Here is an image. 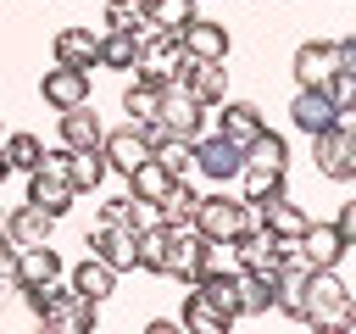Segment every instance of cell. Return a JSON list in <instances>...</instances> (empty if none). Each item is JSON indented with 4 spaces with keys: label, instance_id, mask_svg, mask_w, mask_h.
Wrapping results in <instances>:
<instances>
[{
    "label": "cell",
    "instance_id": "cell-8",
    "mask_svg": "<svg viewBox=\"0 0 356 334\" xmlns=\"http://www.w3.org/2000/svg\"><path fill=\"white\" fill-rule=\"evenodd\" d=\"M39 95H44V106L50 111H67V106H83L89 100V72L83 67H44V78H39Z\"/></svg>",
    "mask_w": 356,
    "mask_h": 334
},
{
    "label": "cell",
    "instance_id": "cell-20",
    "mask_svg": "<svg viewBox=\"0 0 356 334\" xmlns=\"http://www.w3.org/2000/svg\"><path fill=\"white\" fill-rule=\"evenodd\" d=\"M56 134H61L67 150H89V145H100L106 128H100V111H89V100H83V106H67L61 111V128Z\"/></svg>",
    "mask_w": 356,
    "mask_h": 334
},
{
    "label": "cell",
    "instance_id": "cell-1",
    "mask_svg": "<svg viewBox=\"0 0 356 334\" xmlns=\"http://www.w3.org/2000/svg\"><path fill=\"white\" fill-rule=\"evenodd\" d=\"M189 223H195L200 239H234V234L256 228V206L250 200H228V195H200Z\"/></svg>",
    "mask_w": 356,
    "mask_h": 334
},
{
    "label": "cell",
    "instance_id": "cell-16",
    "mask_svg": "<svg viewBox=\"0 0 356 334\" xmlns=\"http://www.w3.org/2000/svg\"><path fill=\"white\" fill-rule=\"evenodd\" d=\"M228 323H234V312H222L200 284H189V295H184V328L189 334H228Z\"/></svg>",
    "mask_w": 356,
    "mask_h": 334
},
{
    "label": "cell",
    "instance_id": "cell-28",
    "mask_svg": "<svg viewBox=\"0 0 356 334\" xmlns=\"http://www.w3.org/2000/svg\"><path fill=\"white\" fill-rule=\"evenodd\" d=\"M0 150H6L11 173H33V167H39V156H44V139H39V134H28V128H17V134H6V139H0Z\"/></svg>",
    "mask_w": 356,
    "mask_h": 334
},
{
    "label": "cell",
    "instance_id": "cell-7",
    "mask_svg": "<svg viewBox=\"0 0 356 334\" xmlns=\"http://www.w3.org/2000/svg\"><path fill=\"white\" fill-rule=\"evenodd\" d=\"M195 167H200L211 184H228V178H239L245 150H239L234 139H222V134H200V139H195Z\"/></svg>",
    "mask_w": 356,
    "mask_h": 334
},
{
    "label": "cell",
    "instance_id": "cell-6",
    "mask_svg": "<svg viewBox=\"0 0 356 334\" xmlns=\"http://www.w3.org/2000/svg\"><path fill=\"white\" fill-rule=\"evenodd\" d=\"M178 50L189 56V61H228V50H234V33L222 28V22H206L200 11L184 22V33H178Z\"/></svg>",
    "mask_w": 356,
    "mask_h": 334
},
{
    "label": "cell",
    "instance_id": "cell-23",
    "mask_svg": "<svg viewBox=\"0 0 356 334\" xmlns=\"http://www.w3.org/2000/svg\"><path fill=\"white\" fill-rule=\"evenodd\" d=\"M167 189H172V173H167L156 156H145V161L128 173V195H134V200H145V206H156Z\"/></svg>",
    "mask_w": 356,
    "mask_h": 334
},
{
    "label": "cell",
    "instance_id": "cell-12",
    "mask_svg": "<svg viewBox=\"0 0 356 334\" xmlns=\"http://www.w3.org/2000/svg\"><path fill=\"white\" fill-rule=\"evenodd\" d=\"M100 156H106V167H111V173H122V178H128L150 150H145V139L134 134V122H122V128H106V134H100Z\"/></svg>",
    "mask_w": 356,
    "mask_h": 334
},
{
    "label": "cell",
    "instance_id": "cell-9",
    "mask_svg": "<svg viewBox=\"0 0 356 334\" xmlns=\"http://www.w3.org/2000/svg\"><path fill=\"white\" fill-rule=\"evenodd\" d=\"M295 256L306 267H339L345 262V234L334 223H306V234L295 239Z\"/></svg>",
    "mask_w": 356,
    "mask_h": 334
},
{
    "label": "cell",
    "instance_id": "cell-31",
    "mask_svg": "<svg viewBox=\"0 0 356 334\" xmlns=\"http://www.w3.org/2000/svg\"><path fill=\"white\" fill-rule=\"evenodd\" d=\"M156 100H161V84H150V78H139V72H134V84L122 89V111H128V122H134V117H150V111H156Z\"/></svg>",
    "mask_w": 356,
    "mask_h": 334
},
{
    "label": "cell",
    "instance_id": "cell-27",
    "mask_svg": "<svg viewBox=\"0 0 356 334\" xmlns=\"http://www.w3.org/2000/svg\"><path fill=\"white\" fill-rule=\"evenodd\" d=\"M195 11H200L195 0H145V28H161V33H184V22H189Z\"/></svg>",
    "mask_w": 356,
    "mask_h": 334
},
{
    "label": "cell",
    "instance_id": "cell-17",
    "mask_svg": "<svg viewBox=\"0 0 356 334\" xmlns=\"http://www.w3.org/2000/svg\"><path fill=\"white\" fill-rule=\"evenodd\" d=\"M50 228H56V217H50L44 206H33V200H22V206L6 217V239H11L17 250H22V245H44Z\"/></svg>",
    "mask_w": 356,
    "mask_h": 334
},
{
    "label": "cell",
    "instance_id": "cell-22",
    "mask_svg": "<svg viewBox=\"0 0 356 334\" xmlns=\"http://www.w3.org/2000/svg\"><path fill=\"white\" fill-rule=\"evenodd\" d=\"M72 289H78L83 301H95V306H100V301H106V295L117 289V267H106V262H100V256L89 250V256H83V262L72 267Z\"/></svg>",
    "mask_w": 356,
    "mask_h": 334
},
{
    "label": "cell",
    "instance_id": "cell-19",
    "mask_svg": "<svg viewBox=\"0 0 356 334\" xmlns=\"http://www.w3.org/2000/svg\"><path fill=\"white\" fill-rule=\"evenodd\" d=\"M95 67L134 72V67H139V28H106V33H100V61H95Z\"/></svg>",
    "mask_w": 356,
    "mask_h": 334
},
{
    "label": "cell",
    "instance_id": "cell-30",
    "mask_svg": "<svg viewBox=\"0 0 356 334\" xmlns=\"http://www.w3.org/2000/svg\"><path fill=\"white\" fill-rule=\"evenodd\" d=\"M100 223H111V228H145L150 223V206L145 200H134V195H117V200H100Z\"/></svg>",
    "mask_w": 356,
    "mask_h": 334
},
{
    "label": "cell",
    "instance_id": "cell-3",
    "mask_svg": "<svg viewBox=\"0 0 356 334\" xmlns=\"http://www.w3.org/2000/svg\"><path fill=\"white\" fill-rule=\"evenodd\" d=\"M312 161H317V173H323V178L350 184V178H356V128L328 122L323 134H312Z\"/></svg>",
    "mask_w": 356,
    "mask_h": 334
},
{
    "label": "cell",
    "instance_id": "cell-39",
    "mask_svg": "<svg viewBox=\"0 0 356 334\" xmlns=\"http://www.w3.org/2000/svg\"><path fill=\"white\" fill-rule=\"evenodd\" d=\"M0 139H6V134H0Z\"/></svg>",
    "mask_w": 356,
    "mask_h": 334
},
{
    "label": "cell",
    "instance_id": "cell-37",
    "mask_svg": "<svg viewBox=\"0 0 356 334\" xmlns=\"http://www.w3.org/2000/svg\"><path fill=\"white\" fill-rule=\"evenodd\" d=\"M6 178H11V161H6V150H0V184H6Z\"/></svg>",
    "mask_w": 356,
    "mask_h": 334
},
{
    "label": "cell",
    "instance_id": "cell-34",
    "mask_svg": "<svg viewBox=\"0 0 356 334\" xmlns=\"http://www.w3.org/2000/svg\"><path fill=\"white\" fill-rule=\"evenodd\" d=\"M106 28H145V0H106Z\"/></svg>",
    "mask_w": 356,
    "mask_h": 334
},
{
    "label": "cell",
    "instance_id": "cell-29",
    "mask_svg": "<svg viewBox=\"0 0 356 334\" xmlns=\"http://www.w3.org/2000/svg\"><path fill=\"white\" fill-rule=\"evenodd\" d=\"M245 161H256V167H278V173H289V145H284V134H273V128H261L250 145H245Z\"/></svg>",
    "mask_w": 356,
    "mask_h": 334
},
{
    "label": "cell",
    "instance_id": "cell-2",
    "mask_svg": "<svg viewBox=\"0 0 356 334\" xmlns=\"http://www.w3.org/2000/svg\"><path fill=\"white\" fill-rule=\"evenodd\" d=\"M39 323L44 328H67V334H95V323H100V306L95 301H83L72 284H50V295H44V306H39Z\"/></svg>",
    "mask_w": 356,
    "mask_h": 334
},
{
    "label": "cell",
    "instance_id": "cell-15",
    "mask_svg": "<svg viewBox=\"0 0 356 334\" xmlns=\"http://www.w3.org/2000/svg\"><path fill=\"white\" fill-rule=\"evenodd\" d=\"M217 106H222V117H217V134H222V139H234L239 150H245V145H250V139L267 128L261 106H250V100H217Z\"/></svg>",
    "mask_w": 356,
    "mask_h": 334
},
{
    "label": "cell",
    "instance_id": "cell-32",
    "mask_svg": "<svg viewBox=\"0 0 356 334\" xmlns=\"http://www.w3.org/2000/svg\"><path fill=\"white\" fill-rule=\"evenodd\" d=\"M150 156H156V161H161L172 178H184V173L195 167V139H178V134H172V139H167V145H156Z\"/></svg>",
    "mask_w": 356,
    "mask_h": 334
},
{
    "label": "cell",
    "instance_id": "cell-35",
    "mask_svg": "<svg viewBox=\"0 0 356 334\" xmlns=\"http://www.w3.org/2000/svg\"><path fill=\"white\" fill-rule=\"evenodd\" d=\"M334 67H350V72H356V39H350V33L334 39Z\"/></svg>",
    "mask_w": 356,
    "mask_h": 334
},
{
    "label": "cell",
    "instance_id": "cell-4",
    "mask_svg": "<svg viewBox=\"0 0 356 334\" xmlns=\"http://www.w3.org/2000/svg\"><path fill=\"white\" fill-rule=\"evenodd\" d=\"M228 256H234L239 273H261V278H278V267H284V245H278L267 228L234 234V239H228Z\"/></svg>",
    "mask_w": 356,
    "mask_h": 334
},
{
    "label": "cell",
    "instance_id": "cell-25",
    "mask_svg": "<svg viewBox=\"0 0 356 334\" xmlns=\"http://www.w3.org/2000/svg\"><path fill=\"white\" fill-rule=\"evenodd\" d=\"M106 156H100V145H89V150H67V178H72V189L83 195V189H100L106 184Z\"/></svg>",
    "mask_w": 356,
    "mask_h": 334
},
{
    "label": "cell",
    "instance_id": "cell-5",
    "mask_svg": "<svg viewBox=\"0 0 356 334\" xmlns=\"http://www.w3.org/2000/svg\"><path fill=\"white\" fill-rule=\"evenodd\" d=\"M156 117H161L167 134H178V139H200V128H206V106H200L184 84H167V89H161Z\"/></svg>",
    "mask_w": 356,
    "mask_h": 334
},
{
    "label": "cell",
    "instance_id": "cell-26",
    "mask_svg": "<svg viewBox=\"0 0 356 334\" xmlns=\"http://www.w3.org/2000/svg\"><path fill=\"white\" fill-rule=\"evenodd\" d=\"M195 206H200V195H195L184 178H172V189L156 200V223H167V228H184V223L195 217Z\"/></svg>",
    "mask_w": 356,
    "mask_h": 334
},
{
    "label": "cell",
    "instance_id": "cell-38",
    "mask_svg": "<svg viewBox=\"0 0 356 334\" xmlns=\"http://www.w3.org/2000/svg\"><path fill=\"white\" fill-rule=\"evenodd\" d=\"M0 239H6V217H0Z\"/></svg>",
    "mask_w": 356,
    "mask_h": 334
},
{
    "label": "cell",
    "instance_id": "cell-24",
    "mask_svg": "<svg viewBox=\"0 0 356 334\" xmlns=\"http://www.w3.org/2000/svg\"><path fill=\"white\" fill-rule=\"evenodd\" d=\"M273 195H284V173H278V167H256V161H245V167H239V200L267 206Z\"/></svg>",
    "mask_w": 356,
    "mask_h": 334
},
{
    "label": "cell",
    "instance_id": "cell-10",
    "mask_svg": "<svg viewBox=\"0 0 356 334\" xmlns=\"http://www.w3.org/2000/svg\"><path fill=\"white\" fill-rule=\"evenodd\" d=\"M334 111H339V106L323 95V84H300L295 100H289V122H295L300 134H323V128L334 122Z\"/></svg>",
    "mask_w": 356,
    "mask_h": 334
},
{
    "label": "cell",
    "instance_id": "cell-33",
    "mask_svg": "<svg viewBox=\"0 0 356 334\" xmlns=\"http://www.w3.org/2000/svg\"><path fill=\"white\" fill-rule=\"evenodd\" d=\"M323 95H328L334 106H356V72H350V67H334V72L323 78Z\"/></svg>",
    "mask_w": 356,
    "mask_h": 334
},
{
    "label": "cell",
    "instance_id": "cell-36",
    "mask_svg": "<svg viewBox=\"0 0 356 334\" xmlns=\"http://www.w3.org/2000/svg\"><path fill=\"white\" fill-rule=\"evenodd\" d=\"M334 228L345 234V245L356 239V200H345V206H339V217H334Z\"/></svg>",
    "mask_w": 356,
    "mask_h": 334
},
{
    "label": "cell",
    "instance_id": "cell-18",
    "mask_svg": "<svg viewBox=\"0 0 356 334\" xmlns=\"http://www.w3.org/2000/svg\"><path fill=\"white\" fill-rule=\"evenodd\" d=\"M89 250H95L106 267H117V273H134V228L95 223V234H89Z\"/></svg>",
    "mask_w": 356,
    "mask_h": 334
},
{
    "label": "cell",
    "instance_id": "cell-13",
    "mask_svg": "<svg viewBox=\"0 0 356 334\" xmlns=\"http://www.w3.org/2000/svg\"><path fill=\"white\" fill-rule=\"evenodd\" d=\"M256 217H261V228H267L278 245H295V239L306 234V223H312V217H306V212H300L289 195H273L267 206H256Z\"/></svg>",
    "mask_w": 356,
    "mask_h": 334
},
{
    "label": "cell",
    "instance_id": "cell-14",
    "mask_svg": "<svg viewBox=\"0 0 356 334\" xmlns=\"http://www.w3.org/2000/svg\"><path fill=\"white\" fill-rule=\"evenodd\" d=\"M178 84H184V89H189L206 111H211L217 100H228V67H222V61H189Z\"/></svg>",
    "mask_w": 356,
    "mask_h": 334
},
{
    "label": "cell",
    "instance_id": "cell-21",
    "mask_svg": "<svg viewBox=\"0 0 356 334\" xmlns=\"http://www.w3.org/2000/svg\"><path fill=\"white\" fill-rule=\"evenodd\" d=\"M289 72H295V84H323V78L334 72V39H306V45L295 50Z\"/></svg>",
    "mask_w": 356,
    "mask_h": 334
},
{
    "label": "cell",
    "instance_id": "cell-11",
    "mask_svg": "<svg viewBox=\"0 0 356 334\" xmlns=\"http://www.w3.org/2000/svg\"><path fill=\"white\" fill-rule=\"evenodd\" d=\"M50 50H56V61L61 67H95L100 61V33H89L83 22H72V28H56V39H50Z\"/></svg>",
    "mask_w": 356,
    "mask_h": 334
}]
</instances>
